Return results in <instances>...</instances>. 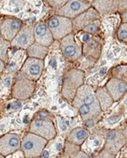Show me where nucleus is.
Returning a JSON list of instances; mask_svg holds the SVG:
<instances>
[{
  "mask_svg": "<svg viewBox=\"0 0 127 158\" xmlns=\"http://www.w3.org/2000/svg\"><path fill=\"white\" fill-rule=\"evenodd\" d=\"M84 81L85 74L82 70L78 69H69L64 77L61 90L64 98L69 101H72L78 89L84 85Z\"/></svg>",
  "mask_w": 127,
  "mask_h": 158,
  "instance_id": "nucleus-1",
  "label": "nucleus"
},
{
  "mask_svg": "<svg viewBox=\"0 0 127 158\" xmlns=\"http://www.w3.org/2000/svg\"><path fill=\"white\" fill-rule=\"evenodd\" d=\"M49 141L46 139L28 132L24 136L20 143V149L23 151L25 157H40L42 152L45 149Z\"/></svg>",
  "mask_w": 127,
  "mask_h": 158,
  "instance_id": "nucleus-2",
  "label": "nucleus"
},
{
  "mask_svg": "<svg viewBox=\"0 0 127 158\" xmlns=\"http://www.w3.org/2000/svg\"><path fill=\"white\" fill-rule=\"evenodd\" d=\"M46 23L55 40H60L66 35L73 33L72 19L68 18L55 14Z\"/></svg>",
  "mask_w": 127,
  "mask_h": 158,
  "instance_id": "nucleus-3",
  "label": "nucleus"
},
{
  "mask_svg": "<svg viewBox=\"0 0 127 158\" xmlns=\"http://www.w3.org/2000/svg\"><path fill=\"white\" fill-rule=\"evenodd\" d=\"M59 47L63 56L70 62L79 60L82 56V48L73 33L59 40Z\"/></svg>",
  "mask_w": 127,
  "mask_h": 158,
  "instance_id": "nucleus-4",
  "label": "nucleus"
},
{
  "mask_svg": "<svg viewBox=\"0 0 127 158\" xmlns=\"http://www.w3.org/2000/svg\"><path fill=\"white\" fill-rule=\"evenodd\" d=\"M35 90V81L24 77L22 74L19 73L12 85V94L15 99L24 100L29 98Z\"/></svg>",
  "mask_w": 127,
  "mask_h": 158,
  "instance_id": "nucleus-5",
  "label": "nucleus"
},
{
  "mask_svg": "<svg viewBox=\"0 0 127 158\" xmlns=\"http://www.w3.org/2000/svg\"><path fill=\"white\" fill-rule=\"evenodd\" d=\"M90 6L91 2L88 0H68L62 7L55 10V14L73 19Z\"/></svg>",
  "mask_w": 127,
  "mask_h": 158,
  "instance_id": "nucleus-6",
  "label": "nucleus"
},
{
  "mask_svg": "<svg viewBox=\"0 0 127 158\" xmlns=\"http://www.w3.org/2000/svg\"><path fill=\"white\" fill-rule=\"evenodd\" d=\"M29 132L41 136L47 141H50L57 135V130L52 120L36 118L32 120Z\"/></svg>",
  "mask_w": 127,
  "mask_h": 158,
  "instance_id": "nucleus-7",
  "label": "nucleus"
},
{
  "mask_svg": "<svg viewBox=\"0 0 127 158\" xmlns=\"http://www.w3.org/2000/svg\"><path fill=\"white\" fill-rule=\"evenodd\" d=\"M24 26L20 19L15 17H7L0 21V34L2 39L11 41Z\"/></svg>",
  "mask_w": 127,
  "mask_h": 158,
  "instance_id": "nucleus-8",
  "label": "nucleus"
},
{
  "mask_svg": "<svg viewBox=\"0 0 127 158\" xmlns=\"http://www.w3.org/2000/svg\"><path fill=\"white\" fill-rule=\"evenodd\" d=\"M44 69L43 60L28 57L21 66L20 73L22 74L24 77L30 79L32 81H36L40 78L42 70Z\"/></svg>",
  "mask_w": 127,
  "mask_h": 158,
  "instance_id": "nucleus-9",
  "label": "nucleus"
},
{
  "mask_svg": "<svg viewBox=\"0 0 127 158\" xmlns=\"http://www.w3.org/2000/svg\"><path fill=\"white\" fill-rule=\"evenodd\" d=\"M105 147L104 151H107L110 156H112L111 153L117 152L121 147H124L126 143V135L125 132L119 130L111 129L106 133L105 139Z\"/></svg>",
  "mask_w": 127,
  "mask_h": 158,
  "instance_id": "nucleus-10",
  "label": "nucleus"
},
{
  "mask_svg": "<svg viewBox=\"0 0 127 158\" xmlns=\"http://www.w3.org/2000/svg\"><path fill=\"white\" fill-rule=\"evenodd\" d=\"M74 98L84 103V104L88 105L95 113H97L98 114H101L103 113L100 108L98 102L96 100L95 94H94V91L92 86L87 85H81L77 90V93H76Z\"/></svg>",
  "mask_w": 127,
  "mask_h": 158,
  "instance_id": "nucleus-11",
  "label": "nucleus"
},
{
  "mask_svg": "<svg viewBox=\"0 0 127 158\" xmlns=\"http://www.w3.org/2000/svg\"><path fill=\"white\" fill-rule=\"evenodd\" d=\"M21 139L16 133H7L0 137V154L6 157L20 148Z\"/></svg>",
  "mask_w": 127,
  "mask_h": 158,
  "instance_id": "nucleus-12",
  "label": "nucleus"
},
{
  "mask_svg": "<svg viewBox=\"0 0 127 158\" xmlns=\"http://www.w3.org/2000/svg\"><path fill=\"white\" fill-rule=\"evenodd\" d=\"M34 42V27L31 25L24 24V26L20 30L17 35L11 40V46H15L20 49H27Z\"/></svg>",
  "mask_w": 127,
  "mask_h": 158,
  "instance_id": "nucleus-13",
  "label": "nucleus"
},
{
  "mask_svg": "<svg viewBox=\"0 0 127 158\" xmlns=\"http://www.w3.org/2000/svg\"><path fill=\"white\" fill-rule=\"evenodd\" d=\"M100 14L94 7L90 6L85 11L81 12L80 15L72 19L73 32H80L87 27L88 24L100 19Z\"/></svg>",
  "mask_w": 127,
  "mask_h": 158,
  "instance_id": "nucleus-14",
  "label": "nucleus"
},
{
  "mask_svg": "<svg viewBox=\"0 0 127 158\" xmlns=\"http://www.w3.org/2000/svg\"><path fill=\"white\" fill-rule=\"evenodd\" d=\"M34 37L35 42L46 47H50L55 41L50 30L47 26V23L43 21H40L35 24L34 27Z\"/></svg>",
  "mask_w": 127,
  "mask_h": 158,
  "instance_id": "nucleus-15",
  "label": "nucleus"
},
{
  "mask_svg": "<svg viewBox=\"0 0 127 158\" xmlns=\"http://www.w3.org/2000/svg\"><path fill=\"white\" fill-rule=\"evenodd\" d=\"M91 6L98 11L100 16H110L118 12L119 0H92Z\"/></svg>",
  "mask_w": 127,
  "mask_h": 158,
  "instance_id": "nucleus-16",
  "label": "nucleus"
},
{
  "mask_svg": "<svg viewBox=\"0 0 127 158\" xmlns=\"http://www.w3.org/2000/svg\"><path fill=\"white\" fill-rule=\"evenodd\" d=\"M82 48V54L87 58H90L93 60H97L101 56L102 48H103V41L98 36H94L85 42Z\"/></svg>",
  "mask_w": 127,
  "mask_h": 158,
  "instance_id": "nucleus-17",
  "label": "nucleus"
},
{
  "mask_svg": "<svg viewBox=\"0 0 127 158\" xmlns=\"http://www.w3.org/2000/svg\"><path fill=\"white\" fill-rule=\"evenodd\" d=\"M105 88L110 93L113 101L116 102L120 100L126 93V81L111 77L106 83Z\"/></svg>",
  "mask_w": 127,
  "mask_h": 158,
  "instance_id": "nucleus-18",
  "label": "nucleus"
},
{
  "mask_svg": "<svg viewBox=\"0 0 127 158\" xmlns=\"http://www.w3.org/2000/svg\"><path fill=\"white\" fill-rule=\"evenodd\" d=\"M90 135L89 131L85 127H76L68 134L66 141L77 146L82 145Z\"/></svg>",
  "mask_w": 127,
  "mask_h": 158,
  "instance_id": "nucleus-19",
  "label": "nucleus"
},
{
  "mask_svg": "<svg viewBox=\"0 0 127 158\" xmlns=\"http://www.w3.org/2000/svg\"><path fill=\"white\" fill-rule=\"evenodd\" d=\"M94 94L102 112H105L113 105L114 101L108 90H106L105 86L97 88V90L94 91Z\"/></svg>",
  "mask_w": 127,
  "mask_h": 158,
  "instance_id": "nucleus-20",
  "label": "nucleus"
},
{
  "mask_svg": "<svg viewBox=\"0 0 127 158\" xmlns=\"http://www.w3.org/2000/svg\"><path fill=\"white\" fill-rule=\"evenodd\" d=\"M72 104H73V106L78 109L79 113H80L81 118H82L83 120H86L87 118H95V119H97V118L99 117V115H100V114H98L97 113H95L88 105L84 104V103H82V102L81 101H79V100H77L75 98L72 99Z\"/></svg>",
  "mask_w": 127,
  "mask_h": 158,
  "instance_id": "nucleus-21",
  "label": "nucleus"
},
{
  "mask_svg": "<svg viewBox=\"0 0 127 158\" xmlns=\"http://www.w3.org/2000/svg\"><path fill=\"white\" fill-rule=\"evenodd\" d=\"M26 51L28 57L44 60V58L47 56L49 53V47L41 45L37 42H34L32 45L29 46Z\"/></svg>",
  "mask_w": 127,
  "mask_h": 158,
  "instance_id": "nucleus-22",
  "label": "nucleus"
},
{
  "mask_svg": "<svg viewBox=\"0 0 127 158\" xmlns=\"http://www.w3.org/2000/svg\"><path fill=\"white\" fill-rule=\"evenodd\" d=\"M11 48V41L6 40H0V59L7 63L9 60V49Z\"/></svg>",
  "mask_w": 127,
  "mask_h": 158,
  "instance_id": "nucleus-23",
  "label": "nucleus"
},
{
  "mask_svg": "<svg viewBox=\"0 0 127 158\" xmlns=\"http://www.w3.org/2000/svg\"><path fill=\"white\" fill-rule=\"evenodd\" d=\"M100 28H101V20L99 19H96V20L91 22L90 24H88L82 31L86 32L87 34H91L93 36V35H96V34H98V32L100 31Z\"/></svg>",
  "mask_w": 127,
  "mask_h": 158,
  "instance_id": "nucleus-24",
  "label": "nucleus"
},
{
  "mask_svg": "<svg viewBox=\"0 0 127 158\" xmlns=\"http://www.w3.org/2000/svg\"><path fill=\"white\" fill-rule=\"evenodd\" d=\"M116 39L118 40L122 43H126L127 42V24L126 23H122L118 27L116 33Z\"/></svg>",
  "mask_w": 127,
  "mask_h": 158,
  "instance_id": "nucleus-25",
  "label": "nucleus"
},
{
  "mask_svg": "<svg viewBox=\"0 0 127 158\" xmlns=\"http://www.w3.org/2000/svg\"><path fill=\"white\" fill-rule=\"evenodd\" d=\"M112 75H113V77L115 78L126 81V65L123 64V65L115 67L112 70Z\"/></svg>",
  "mask_w": 127,
  "mask_h": 158,
  "instance_id": "nucleus-26",
  "label": "nucleus"
},
{
  "mask_svg": "<svg viewBox=\"0 0 127 158\" xmlns=\"http://www.w3.org/2000/svg\"><path fill=\"white\" fill-rule=\"evenodd\" d=\"M125 110H123V112H121V111H120V112L117 111V112H115V113H113L112 115H110V117L108 118V122H109V124L114 125L116 124V123H118L122 118H124V116H123L122 114L125 113Z\"/></svg>",
  "mask_w": 127,
  "mask_h": 158,
  "instance_id": "nucleus-27",
  "label": "nucleus"
},
{
  "mask_svg": "<svg viewBox=\"0 0 127 158\" xmlns=\"http://www.w3.org/2000/svg\"><path fill=\"white\" fill-rule=\"evenodd\" d=\"M68 0H45L47 4L50 6L51 8H54L55 10L59 9L67 2Z\"/></svg>",
  "mask_w": 127,
  "mask_h": 158,
  "instance_id": "nucleus-28",
  "label": "nucleus"
},
{
  "mask_svg": "<svg viewBox=\"0 0 127 158\" xmlns=\"http://www.w3.org/2000/svg\"><path fill=\"white\" fill-rule=\"evenodd\" d=\"M37 118H42V119H48V120H52L51 115L46 110H41L37 113Z\"/></svg>",
  "mask_w": 127,
  "mask_h": 158,
  "instance_id": "nucleus-29",
  "label": "nucleus"
},
{
  "mask_svg": "<svg viewBox=\"0 0 127 158\" xmlns=\"http://www.w3.org/2000/svg\"><path fill=\"white\" fill-rule=\"evenodd\" d=\"M79 33H80V35H79V37H80V40H81V42H82L83 44H84L85 42H87V40L92 37V35H91V34H87V33L84 32V31H80Z\"/></svg>",
  "mask_w": 127,
  "mask_h": 158,
  "instance_id": "nucleus-30",
  "label": "nucleus"
},
{
  "mask_svg": "<svg viewBox=\"0 0 127 158\" xmlns=\"http://www.w3.org/2000/svg\"><path fill=\"white\" fill-rule=\"evenodd\" d=\"M11 106V108L12 110H14V111H17V110H20L22 107V103L20 101L19 99H16L14 102H12V104L10 105Z\"/></svg>",
  "mask_w": 127,
  "mask_h": 158,
  "instance_id": "nucleus-31",
  "label": "nucleus"
},
{
  "mask_svg": "<svg viewBox=\"0 0 127 158\" xmlns=\"http://www.w3.org/2000/svg\"><path fill=\"white\" fill-rule=\"evenodd\" d=\"M119 18H120V20H121L122 23H127V11L125 10V11L119 12Z\"/></svg>",
  "mask_w": 127,
  "mask_h": 158,
  "instance_id": "nucleus-32",
  "label": "nucleus"
},
{
  "mask_svg": "<svg viewBox=\"0 0 127 158\" xmlns=\"http://www.w3.org/2000/svg\"><path fill=\"white\" fill-rule=\"evenodd\" d=\"M55 148H56V150H57L58 152H60V151L63 150L64 143L61 141V140L56 142V144H55Z\"/></svg>",
  "mask_w": 127,
  "mask_h": 158,
  "instance_id": "nucleus-33",
  "label": "nucleus"
},
{
  "mask_svg": "<svg viewBox=\"0 0 127 158\" xmlns=\"http://www.w3.org/2000/svg\"><path fill=\"white\" fill-rule=\"evenodd\" d=\"M50 66L52 69H56L58 68V62H57L56 58H51L50 60Z\"/></svg>",
  "mask_w": 127,
  "mask_h": 158,
  "instance_id": "nucleus-34",
  "label": "nucleus"
},
{
  "mask_svg": "<svg viewBox=\"0 0 127 158\" xmlns=\"http://www.w3.org/2000/svg\"><path fill=\"white\" fill-rule=\"evenodd\" d=\"M74 157H89V156H87V153L85 152H82V151H78V152L76 153L75 156H74Z\"/></svg>",
  "mask_w": 127,
  "mask_h": 158,
  "instance_id": "nucleus-35",
  "label": "nucleus"
},
{
  "mask_svg": "<svg viewBox=\"0 0 127 158\" xmlns=\"http://www.w3.org/2000/svg\"><path fill=\"white\" fill-rule=\"evenodd\" d=\"M6 66V62H4L2 60H1V59H0V75L3 73V71L5 70Z\"/></svg>",
  "mask_w": 127,
  "mask_h": 158,
  "instance_id": "nucleus-36",
  "label": "nucleus"
},
{
  "mask_svg": "<svg viewBox=\"0 0 127 158\" xmlns=\"http://www.w3.org/2000/svg\"><path fill=\"white\" fill-rule=\"evenodd\" d=\"M107 70H108L107 67H103V68L100 69V71H99V75L101 77H104L106 75V73H107Z\"/></svg>",
  "mask_w": 127,
  "mask_h": 158,
  "instance_id": "nucleus-37",
  "label": "nucleus"
},
{
  "mask_svg": "<svg viewBox=\"0 0 127 158\" xmlns=\"http://www.w3.org/2000/svg\"><path fill=\"white\" fill-rule=\"evenodd\" d=\"M58 126H59V128L61 129V131H64V130H66V128H67V126H66V124L64 122L63 120L58 123Z\"/></svg>",
  "mask_w": 127,
  "mask_h": 158,
  "instance_id": "nucleus-38",
  "label": "nucleus"
},
{
  "mask_svg": "<svg viewBox=\"0 0 127 158\" xmlns=\"http://www.w3.org/2000/svg\"><path fill=\"white\" fill-rule=\"evenodd\" d=\"M3 157H4V156H2V155L0 154V158H3Z\"/></svg>",
  "mask_w": 127,
  "mask_h": 158,
  "instance_id": "nucleus-39",
  "label": "nucleus"
},
{
  "mask_svg": "<svg viewBox=\"0 0 127 158\" xmlns=\"http://www.w3.org/2000/svg\"><path fill=\"white\" fill-rule=\"evenodd\" d=\"M0 21H1V20H0ZM2 39V37H1V34H0V40Z\"/></svg>",
  "mask_w": 127,
  "mask_h": 158,
  "instance_id": "nucleus-40",
  "label": "nucleus"
},
{
  "mask_svg": "<svg viewBox=\"0 0 127 158\" xmlns=\"http://www.w3.org/2000/svg\"><path fill=\"white\" fill-rule=\"evenodd\" d=\"M0 1H1V0H0Z\"/></svg>",
  "mask_w": 127,
  "mask_h": 158,
  "instance_id": "nucleus-41",
  "label": "nucleus"
}]
</instances>
